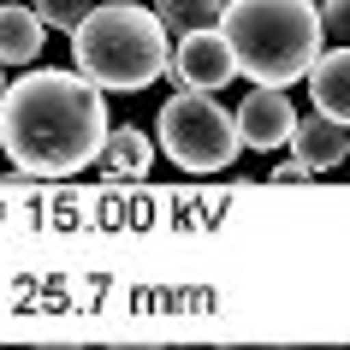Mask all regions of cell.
I'll return each mask as SVG.
<instances>
[{
  "mask_svg": "<svg viewBox=\"0 0 350 350\" xmlns=\"http://www.w3.org/2000/svg\"><path fill=\"white\" fill-rule=\"evenodd\" d=\"M107 101L83 72H30L0 95V148L30 178H72L107 148Z\"/></svg>",
  "mask_w": 350,
  "mask_h": 350,
  "instance_id": "6da1fadb",
  "label": "cell"
},
{
  "mask_svg": "<svg viewBox=\"0 0 350 350\" xmlns=\"http://www.w3.org/2000/svg\"><path fill=\"white\" fill-rule=\"evenodd\" d=\"M220 30L232 36V54H238V77L250 83H297L309 77L314 54H321V6L309 0H226Z\"/></svg>",
  "mask_w": 350,
  "mask_h": 350,
  "instance_id": "7a4b0ae2",
  "label": "cell"
},
{
  "mask_svg": "<svg viewBox=\"0 0 350 350\" xmlns=\"http://www.w3.org/2000/svg\"><path fill=\"white\" fill-rule=\"evenodd\" d=\"M72 59L101 90H148L172 66V48H166V24L154 6L107 0L72 30Z\"/></svg>",
  "mask_w": 350,
  "mask_h": 350,
  "instance_id": "3957f363",
  "label": "cell"
},
{
  "mask_svg": "<svg viewBox=\"0 0 350 350\" xmlns=\"http://www.w3.org/2000/svg\"><path fill=\"white\" fill-rule=\"evenodd\" d=\"M154 137L185 172H220L232 166V154L243 148L238 119L208 101V90H178L172 101H161V119H154Z\"/></svg>",
  "mask_w": 350,
  "mask_h": 350,
  "instance_id": "277c9868",
  "label": "cell"
},
{
  "mask_svg": "<svg viewBox=\"0 0 350 350\" xmlns=\"http://www.w3.org/2000/svg\"><path fill=\"white\" fill-rule=\"evenodd\" d=\"M166 72L178 77V90H226L232 77H238V54H232V36H226L220 24H208V30H185L178 48H172V66Z\"/></svg>",
  "mask_w": 350,
  "mask_h": 350,
  "instance_id": "5b68a950",
  "label": "cell"
},
{
  "mask_svg": "<svg viewBox=\"0 0 350 350\" xmlns=\"http://www.w3.org/2000/svg\"><path fill=\"white\" fill-rule=\"evenodd\" d=\"M238 131H243V148H285L297 137V107L285 101V90L256 83L238 107Z\"/></svg>",
  "mask_w": 350,
  "mask_h": 350,
  "instance_id": "8992f818",
  "label": "cell"
},
{
  "mask_svg": "<svg viewBox=\"0 0 350 350\" xmlns=\"http://www.w3.org/2000/svg\"><path fill=\"white\" fill-rule=\"evenodd\" d=\"M291 148L303 154V166H309V172H332V166H345V161H350V137H345V125H338L332 113H321V107H314V119H297Z\"/></svg>",
  "mask_w": 350,
  "mask_h": 350,
  "instance_id": "52a82bcc",
  "label": "cell"
},
{
  "mask_svg": "<svg viewBox=\"0 0 350 350\" xmlns=\"http://www.w3.org/2000/svg\"><path fill=\"white\" fill-rule=\"evenodd\" d=\"M309 95H314V107H321V113H332L338 125H350V42H338L332 54H314Z\"/></svg>",
  "mask_w": 350,
  "mask_h": 350,
  "instance_id": "ba28073f",
  "label": "cell"
},
{
  "mask_svg": "<svg viewBox=\"0 0 350 350\" xmlns=\"http://www.w3.org/2000/svg\"><path fill=\"white\" fill-rule=\"evenodd\" d=\"M42 36L48 24L36 6H0V66H30L42 54Z\"/></svg>",
  "mask_w": 350,
  "mask_h": 350,
  "instance_id": "9c48e42d",
  "label": "cell"
},
{
  "mask_svg": "<svg viewBox=\"0 0 350 350\" xmlns=\"http://www.w3.org/2000/svg\"><path fill=\"white\" fill-rule=\"evenodd\" d=\"M148 161H154V143L137 125H113L107 131V148H101V172L107 178H143Z\"/></svg>",
  "mask_w": 350,
  "mask_h": 350,
  "instance_id": "30bf717a",
  "label": "cell"
},
{
  "mask_svg": "<svg viewBox=\"0 0 350 350\" xmlns=\"http://www.w3.org/2000/svg\"><path fill=\"white\" fill-rule=\"evenodd\" d=\"M154 12H161L166 30H208V24L226 18V0H154Z\"/></svg>",
  "mask_w": 350,
  "mask_h": 350,
  "instance_id": "8fae6325",
  "label": "cell"
},
{
  "mask_svg": "<svg viewBox=\"0 0 350 350\" xmlns=\"http://www.w3.org/2000/svg\"><path fill=\"white\" fill-rule=\"evenodd\" d=\"M36 6H42V24H48V30H66V36L95 12L90 0H36Z\"/></svg>",
  "mask_w": 350,
  "mask_h": 350,
  "instance_id": "7c38bea8",
  "label": "cell"
},
{
  "mask_svg": "<svg viewBox=\"0 0 350 350\" xmlns=\"http://www.w3.org/2000/svg\"><path fill=\"white\" fill-rule=\"evenodd\" d=\"M321 30H327L332 42H350V0H327V6H321Z\"/></svg>",
  "mask_w": 350,
  "mask_h": 350,
  "instance_id": "4fadbf2b",
  "label": "cell"
},
{
  "mask_svg": "<svg viewBox=\"0 0 350 350\" xmlns=\"http://www.w3.org/2000/svg\"><path fill=\"white\" fill-rule=\"evenodd\" d=\"M273 178H279V185H297V178H309V166H303V154H297V161H285V166L273 172Z\"/></svg>",
  "mask_w": 350,
  "mask_h": 350,
  "instance_id": "5bb4252c",
  "label": "cell"
},
{
  "mask_svg": "<svg viewBox=\"0 0 350 350\" xmlns=\"http://www.w3.org/2000/svg\"><path fill=\"white\" fill-rule=\"evenodd\" d=\"M0 95H6V83H0Z\"/></svg>",
  "mask_w": 350,
  "mask_h": 350,
  "instance_id": "9a60e30c",
  "label": "cell"
}]
</instances>
